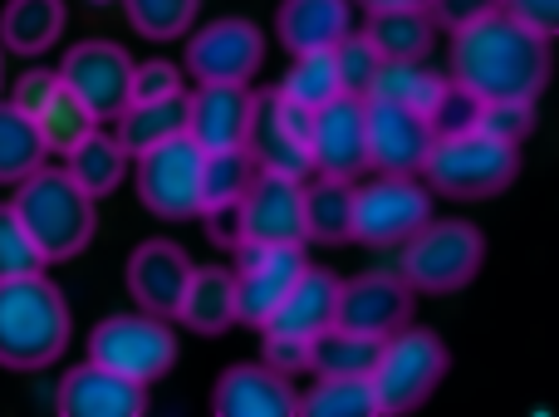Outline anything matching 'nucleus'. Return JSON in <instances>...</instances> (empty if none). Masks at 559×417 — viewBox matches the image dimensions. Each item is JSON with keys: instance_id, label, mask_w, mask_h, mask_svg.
<instances>
[{"instance_id": "nucleus-1", "label": "nucleus", "mask_w": 559, "mask_h": 417, "mask_svg": "<svg viewBox=\"0 0 559 417\" xmlns=\"http://www.w3.org/2000/svg\"><path fill=\"white\" fill-rule=\"evenodd\" d=\"M452 79L476 98H540L550 84V35L491 10L452 29Z\"/></svg>"}, {"instance_id": "nucleus-2", "label": "nucleus", "mask_w": 559, "mask_h": 417, "mask_svg": "<svg viewBox=\"0 0 559 417\" xmlns=\"http://www.w3.org/2000/svg\"><path fill=\"white\" fill-rule=\"evenodd\" d=\"M69 305L45 271L0 281V369L35 373L69 349Z\"/></svg>"}, {"instance_id": "nucleus-3", "label": "nucleus", "mask_w": 559, "mask_h": 417, "mask_svg": "<svg viewBox=\"0 0 559 417\" xmlns=\"http://www.w3.org/2000/svg\"><path fill=\"white\" fill-rule=\"evenodd\" d=\"M15 216L25 222L29 241L39 246L45 265L55 261H74L79 251H88L94 241V226H98V212H94V196L64 172V167H45L39 163L29 177L15 182V196H10Z\"/></svg>"}, {"instance_id": "nucleus-4", "label": "nucleus", "mask_w": 559, "mask_h": 417, "mask_svg": "<svg viewBox=\"0 0 559 417\" xmlns=\"http://www.w3.org/2000/svg\"><path fill=\"white\" fill-rule=\"evenodd\" d=\"M417 172H423L432 196L486 202V196H501L521 177V147L496 143L481 128H466V133H452V138H432Z\"/></svg>"}, {"instance_id": "nucleus-5", "label": "nucleus", "mask_w": 559, "mask_h": 417, "mask_svg": "<svg viewBox=\"0 0 559 417\" xmlns=\"http://www.w3.org/2000/svg\"><path fill=\"white\" fill-rule=\"evenodd\" d=\"M452 369V354L432 330H393L378 344V359L368 369L378 413H413L437 393V383Z\"/></svg>"}, {"instance_id": "nucleus-6", "label": "nucleus", "mask_w": 559, "mask_h": 417, "mask_svg": "<svg viewBox=\"0 0 559 417\" xmlns=\"http://www.w3.org/2000/svg\"><path fill=\"white\" fill-rule=\"evenodd\" d=\"M432 222V192L413 172H378L373 182H354V206H348V241L393 251L413 231Z\"/></svg>"}, {"instance_id": "nucleus-7", "label": "nucleus", "mask_w": 559, "mask_h": 417, "mask_svg": "<svg viewBox=\"0 0 559 417\" xmlns=\"http://www.w3.org/2000/svg\"><path fill=\"white\" fill-rule=\"evenodd\" d=\"M486 236L472 222H427L403 241V281L423 295H452L481 275Z\"/></svg>"}, {"instance_id": "nucleus-8", "label": "nucleus", "mask_w": 559, "mask_h": 417, "mask_svg": "<svg viewBox=\"0 0 559 417\" xmlns=\"http://www.w3.org/2000/svg\"><path fill=\"white\" fill-rule=\"evenodd\" d=\"M88 359L104 364V369L123 373V379H138L153 389L157 379H167V369L177 364V334L173 320L163 314H108V320L94 324L88 334Z\"/></svg>"}, {"instance_id": "nucleus-9", "label": "nucleus", "mask_w": 559, "mask_h": 417, "mask_svg": "<svg viewBox=\"0 0 559 417\" xmlns=\"http://www.w3.org/2000/svg\"><path fill=\"white\" fill-rule=\"evenodd\" d=\"M138 202L163 222H192L202 212V147L187 133L138 153Z\"/></svg>"}, {"instance_id": "nucleus-10", "label": "nucleus", "mask_w": 559, "mask_h": 417, "mask_svg": "<svg viewBox=\"0 0 559 417\" xmlns=\"http://www.w3.org/2000/svg\"><path fill=\"white\" fill-rule=\"evenodd\" d=\"M182 64L192 69L197 84H251L265 64V35L251 20L222 15L187 39Z\"/></svg>"}, {"instance_id": "nucleus-11", "label": "nucleus", "mask_w": 559, "mask_h": 417, "mask_svg": "<svg viewBox=\"0 0 559 417\" xmlns=\"http://www.w3.org/2000/svg\"><path fill=\"white\" fill-rule=\"evenodd\" d=\"M309 172L358 182L368 172V138H364V98L334 94L329 104L314 108L309 128Z\"/></svg>"}, {"instance_id": "nucleus-12", "label": "nucleus", "mask_w": 559, "mask_h": 417, "mask_svg": "<svg viewBox=\"0 0 559 417\" xmlns=\"http://www.w3.org/2000/svg\"><path fill=\"white\" fill-rule=\"evenodd\" d=\"M305 246H261L241 241L236 246V324H255L261 330L280 305V295L289 290L299 271H305Z\"/></svg>"}, {"instance_id": "nucleus-13", "label": "nucleus", "mask_w": 559, "mask_h": 417, "mask_svg": "<svg viewBox=\"0 0 559 417\" xmlns=\"http://www.w3.org/2000/svg\"><path fill=\"white\" fill-rule=\"evenodd\" d=\"M128 74H133V59H128L123 45L114 39H84L64 55L59 64V84L88 108V114L104 123L118 108L128 104Z\"/></svg>"}, {"instance_id": "nucleus-14", "label": "nucleus", "mask_w": 559, "mask_h": 417, "mask_svg": "<svg viewBox=\"0 0 559 417\" xmlns=\"http://www.w3.org/2000/svg\"><path fill=\"white\" fill-rule=\"evenodd\" d=\"M241 241L261 246H305V182L255 167L241 192Z\"/></svg>"}, {"instance_id": "nucleus-15", "label": "nucleus", "mask_w": 559, "mask_h": 417, "mask_svg": "<svg viewBox=\"0 0 559 417\" xmlns=\"http://www.w3.org/2000/svg\"><path fill=\"white\" fill-rule=\"evenodd\" d=\"M407 320H413V285L403 275L368 271V275H354V281H338L334 324L368 334V339H388Z\"/></svg>"}, {"instance_id": "nucleus-16", "label": "nucleus", "mask_w": 559, "mask_h": 417, "mask_svg": "<svg viewBox=\"0 0 559 417\" xmlns=\"http://www.w3.org/2000/svg\"><path fill=\"white\" fill-rule=\"evenodd\" d=\"M364 138H368V167L373 172H417L432 147V128L423 114L388 98H364Z\"/></svg>"}, {"instance_id": "nucleus-17", "label": "nucleus", "mask_w": 559, "mask_h": 417, "mask_svg": "<svg viewBox=\"0 0 559 417\" xmlns=\"http://www.w3.org/2000/svg\"><path fill=\"white\" fill-rule=\"evenodd\" d=\"M251 84H197V94H187V138L202 153H222V147H246L255 118Z\"/></svg>"}, {"instance_id": "nucleus-18", "label": "nucleus", "mask_w": 559, "mask_h": 417, "mask_svg": "<svg viewBox=\"0 0 559 417\" xmlns=\"http://www.w3.org/2000/svg\"><path fill=\"white\" fill-rule=\"evenodd\" d=\"M55 408H59V417H143L147 383L123 379V373L84 359L79 369H69L64 379H59Z\"/></svg>"}, {"instance_id": "nucleus-19", "label": "nucleus", "mask_w": 559, "mask_h": 417, "mask_svg": "<svg viewBox=\"0 0 559 417\" xmlns=\"http://www.w3.org/2000/svg\"><path fill=\"white\" fill-rule=\"evenodd\" d=\"M187 275H192V261L177 241H143L133 255H128V295H133L138 310L147 314H163L173 320L177 305H182V290H187Z\"/></svg>"}, {"instance_id": "nucleus-20", "label": "nucleus", "mask_w": 559, "mask_h": 417, "mask_svg": "<svg viewBox=\"0 0 559 417\" xmlns=\"http://www.w3.org/2000/svg\"><path fill=\"white\" fill-rule=\"evenodd\" d=\"M216 417H295V383L265 364H231L212 389Z\"/></svg>"}, {"instance_id": "nucleus-21", "label": "nucleus", "mask_w": 559, "mask_h": 417, "mask_svg": "<svg viewBox=\"0 0 559 417\" xmlns=\"http://www.w3.org/2000/svg\"><path fill=\"white\" fill-rule=\"evenodd\" d=\"M334 310H338V275L319 271V265H305V271L289 281V290L280 295V305L271 310V320H265L261 330L314 339L319 330L334 324Z\"/></svg>"}, {"instance_id": "nucleus-22", "label": "nucleus", "mask_w": 559, "mask_h": 417, "mask_svg": "<svg viewBox=\"0 0 559 417\" xmlns=\"http://www.w3.org/2000/svg\"><path fill=\"white\" fill-rule=\"evenodd\" d=\"M354 29V5L348 0H280L275 35L289 55L309 49H334Z\"/></svg>"}, {"instance_id": "nucleus-23", "label": "nucleus", "mask_w": 559, "mask_h": 417, "mask_svg": "<svg viewBox=\"0 0 559 417\" xmlns=\"http://www.w3.org/2000/svg\"><path fill=\"white\" fill-rule=\"evenodd\" d=\"M173 320H182L192 334H226L236 324V275L226 265H192Z\"/></svg>"}, {"instance_id": "nucleus-24", "label": "nucleus", "mask_w": 559, "mask_h": 417, "mask_svg": "<svg viewBox=\"0 0 559 417\" xmlns=\"http://www.w3.org/2000/svg\"><path fill=\"white\" fill-rule=\"evenodd\" d=\"M187 133V94H167V98H147V104H123L114 114V143L128 157L147 153L163 138Z\"/></svg>"}, {"instance_id": "nucleus-25", "label": "nucleus", "mask_w": 559, "mask_h": 417, "mask_svg": "<svg viewBox=\"0 0 559 417\" xmlns=\"http://www.w3.org/2000/svg\"><path fill=\"white\" fill-rule=\"evenodd\" d=\"M64 35V0H5L0 10V49L10 55H45Z\"/></svg>"}, {"instance_id": "nucleus-26", "label": "nucleus", "mask_w": 559, "mask_h": 417, "mask_svg": "<svg viewBox=\"0 0 559 417\" xmlns=\"http://www.w3.org/2000/svg\"><path fill=\"white\" fill-rule=\"evenodd\" d=\"M383 59H427L437 45V25L427 5H403V10H373L364 29Z\"/></svg>"}, {"instance_id": "nucleus-27", "label": "nucleus", "mask_w": 559, "mask_h": 417, "mask_svg": "<svg viewBox=\"0 0 559 417\" xmlns=\"http://www.w3.org/2000/svg\"><path fill=\"white\" fill-rule=\"evenodd\" d=\"M64 172L98 202V196L118 192V182H123V172H128V153L114 143V133H98L94 128L84 143H74L64 153Z\"/></svg>"}, {"instance_id": "nucleus-28", "label": "nucleus", "mask_w": 559, "mask_h": 417, "mask_svg": "<svg viewBox=\"0 0 559 417\" xmlns=\"http://www.w3.org/2000/svg\"><path fill=\"white\" fill-rule=\"evenodd\" d=\"M378 344L383 339H368L358 330H344V324H329L309 339V373L314 379H338V373H364L373 369L378 359Z\"/></svg>"}, {"instance_id": "nucleus-29", "label": "nucleus", "mask_w": 559, "mask_h": 417, "mask_svg": "<svg viewBox=\"0 0 559 417\" xmlns=\"http://www.w3.org/2000/svg\"><path fill=\"white\" fill-rule=\"evenodd\" d=\"M348 206H354V182L314 177L305 187V241L348 246Z\"/></svg>"}, {"instance_id": "nucleus-30", "label": "nucleus", "mask_w": 559, "mask_h": 417, "mask_svg": "<svg viewBox=\"0 0 559 417\" xmlns=\"http://www.w3.org/2000/svg\"><path fill=\"white\" fill-rule=\"evenodd\" d=\"M442 88H447V79L437 74V69H427L423 59H383V69L373 74V88H368V94L388 98V104H403V108H413V114L427 118V108L442 98Z\"/></svg>"}, {"instance_id": "nucleus-31", "label": "nucleus", "mask_w": 559, "mask_h": 417, "mask_svg": "<svg viewBox=\"0 0 559 417\" xmlns=\"http://www.w3.org/2000/svg\"><path fill=\"white\" fill-rule=\"evenodd\" d=\"M299 417H378L373 383L364 373H338V379H314L309 393H295Z\"/></svg>"}, {"instance_id": "nucleus-32", "label": "nucleus", "mask_w": 559, "mask_h": 417, "mask_svg": "<svg viewBox=\"0 0 559 417\" xmlns=\"http://www.w3.org/2000/svg\"><path fill=\"white\" fill-rule=\"evenodd\" d=\"M246 147H251L255 167H265V172H285V177H299V182L309 177V153L295 143V138L280 133V123L271 118L265 98H255V118H251V138H246Z\"/></svg>"}, {"instance_id": "nucleus-33", "label": "nucleus", "mask_w": 559, "mask_h": 417, "mask_svg": "<svg viewBox=\"0 0 559 417\" xmlns=\"http://www.w3.org/2000/svg\"><path fill=\"white\" fill-rule=\"evenodd\" d=\"M45 143L29 114H20L15 104H0V182H20L45 163Z\"/></svg>"}, {"instance_id": "nucleus-34", "label": "nucleus", "mask_w": 559, "mask_h": 417, "mask_svg": "<svg viewBox=\"0 0 559 417\" xmlns=\"http://www.w3.org/2000/svg\"><path fill=\"white\" fill-rule=\"evenodd\" d=\"M255 177L251 147H222V153H202V212L212 206H236L241 192Z\"/></svg>"}, {"instance_id": "nucleus-35", "label": "nucleus", "mask_w": 559, "mask_h": 417, "mask_svg": "<svg viewBox=\"0 0 559 417\" xmlns=\"http://www.w3.org/2000/svg\"><path fill=\"white\" fill-rule=\"evenodd\" d=\"M35 128H39V143H45V153H69L74 143H84L88 133L98 128V118L88 114L84 104H79L74 94H69L64 84L49 94V104L35 114Z\"/></svg>"}, {"instance_id": "nucleus-36", "label": "nucleus", "mask_w": 559, "mask_h": 417, "mask_svg": "<svg viewBox=\"0 0 559 417\" xmlns=\"http://www.w3.org/2000/svg\"><path fill=\"white\" fill-rule=\"evenodd\" d=\"M275 88L285 98H295V104H305V108H319V104H329L334 94H344L338 69H334V49H309V55H295L289 74L280 79Z\"/></svg>"}, {"instance_id": "nucleus-37", "label": "nucleus", "mask_w": 559, "mask_h": 417, "mask_svg": "<svg viewBox=\"0 0 559 417\" xmlns=\"http://www.w3.org/2000/svg\"><path fill=\"white\" fill-rule=\"evenodd\" d=\"M143 39H182L197 25L202 0H118Z\"/></svg>"}, {"instance_id": "nucleus-38", "label": "nucleus", "mask_w": 559, "mask_h": 417, "mask_svg": "<svg viewBox=\"0 0 559 417\" xmlns=\"http://www.w3.org/2000/svg\"><path fill=\"white\" fill-rule=\"evenodd\" d=\"M486 138L521 147L535 133V98H481V118H476Z\"/></svg>"}, {"instance_id": "nucleus-39", "label": "nucleus", "mask_w": 559, "mask_h": 417, "mask_svg": "<svg viewBox=\"0 0 559 417\" xmlns=\"http://www.w3.org/2000/svg\"><path fill=\"white\" fill-rule=\"evenodd\" d=\"M45 271V255L29 241L25 222L15 216V206L0 202V281H15V275H35Z\"/></svg>"}, {"instance_id": "nucleus-40", "label": "nucleus", "mask_w": 559, "mask_h": 417, "mask_svg": "<svg viewBox=\"0 0 559 417\" xmlns=\"http://www.w3.org/2000/svg\"><path fill=\"white\" fill-rule=\"evenodd\" d=\"M334 69H338L344 94L364 98L368 88H373V74L383 69V55L373 49V39H368V35H354V29H348V35L334 45Z\"/></svg>"}, {"instance_id": "nucleus-41", "label": "nucleus", "mask_w": 559, "mask_h": 417, "mask_svg": "<svg viewBox=\"0 0 559 417\" xmlns=\"http://www.w3.org/2000/svg\"><path fill=\"white\" fill-rule=\"evenodd\" d=\"M476 118H481V98H476L472 88H462L456 79H447L442 98L427 108V128H432V138L466 133V128H476Z\"/></svg>"}, {"instance_id": "nucleus-42", "label": "nucleus", "mask_w": 559, "mask_h": 417, "mask_svg": "<svg viewBox=\"0 0 559 417\" xmlns=\"http://www.w3.org/2000/svg\"><path fill=\"white\" fill-rule=\"evenodd\" d=\"M182 94V69L167 64V59H133V74H128V104H147V98H167Z\"/></svg>"}, {"instance_id": "nucleus-43", "label": "nucleus", "mask_w": 559, "mask_h": 417, "mask_svg": "<svg viewBox=\"0 0 559 417\" xmlns=\"http://www.w3.org/2000/svg\"><path fill=\"white\" fill-rule=\"evenodd\" d=\"M261 364H265V369H275V373H285V379H299V373H309V339H299V334H271V330H265Z\"/></svg>"}, {"instance_id": "nucleus-44", "label": "nucleus", "mask_w": 559, "mask_h": 417, "mask_svg": "<svg viewBox=\"0 0 559 417\" xmlns=\"http://www.w3.org/2000/svg\"><path fill=\"white\" fill-rule=\"evenodd\" d=\"M59 88V69H25V74L15 79V88H10V104L20 108V114L35 118L39 108L49 104V94Z\"/></svg>"}, {"instance_id": "nucleus-45", "label": "nucleus", "mask_w": 559, "mask_h": 417, "mask_svg": "<svg viewBox=\"0 0 559 417\" xmlns=\"http://www.w3.org/2000/svg\"><path fill=\"white\" fill-rule=\"evenodd\" d=\"M491 10H501V0H427V15L442 29H462V25H472V20L491 15Z\"/></svg>"}, {"instance_id": "nucleus-46", "label": "nucleus", "mask_w": 559, "mask_h": 417, "mask_svg": "<svg viewBox=\"0 0 559 417\" xmlns=\"http://www.w3.org/2000/svg\"><path fill=\"white\" fill-rule=\"evenodd\" d=\"M506 15H515L521 25L540 29V35H555L559 29V0H501Z\"/></svg>"}, {"instance_id": "nucleus-47", "label": "nucleus", "mask_w": 559, "mask_h": 417, "mask_svg": "<svg viewBox=\"0 0 559 417\" xmlns=\"http://www.w3.org/2000/svg\"><path fill=\"white\" fill-rule=\"evenodd\" d=\"M206 222V236H212V246H222V251H236L241 246V202L236 206H212V212H197Z\"/></svg>"}, {"instance_id": "nucleus-48", "label": "nucleus", "mask_w": 559, "mask_h": 417, "mask_svg": "<svg viewBox=\"0 0 559 417\" xmlns=\"http://www.w3.org/2000/svg\"><path fill=\"white\" fill-rule=\"evenodd\" d=\"M358 5L373 15V10H403V5H427V0H358Z\"/></svg>"}, {"instance_id": "nucleus-49", "label": "nucleus", "mask_w": 559, "mask_h": 417, "mask_svg": "<svg viewBox=\"0 0 559 417\" xmlns=\"http://www.w3.org/2000/svg\"><path fill=\"white\" fill-rule=\"evenodd\" d=\"M0 84H5V49H0Z\"/></svg>"}, {"instance_id": "nucleus-50", "label": "nucleus", "mask_w": 559, "mask_h": 417, "mask_svg": "<svg viewBox=\"0 0 559 417\" xmlns=\"http://www.w3.org/2000/svg\"><path fill=\"white\" fill-rule=\"evenodd\" d=\"M88 5H114V0H88Z\"/></svg>"}]
</instances>
